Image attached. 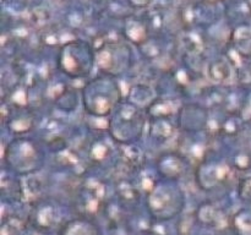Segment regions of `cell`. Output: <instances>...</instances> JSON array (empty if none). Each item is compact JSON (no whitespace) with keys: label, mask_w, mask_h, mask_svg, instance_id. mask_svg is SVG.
<instances>
[{"label":"cell","mask_w":251,"mask_h":235,"mask_svg":"<svg viewBox=\"0 0 251 235\" xmlns=\"http://www.w3.org/2000/svg\"><path fill=\"white\" fill-rule=\"evenodd\" d=\"M152 2V0H127V4L134 9H145Z\"/></svg>","instance_id":"obj_1"},{"label":"cell","mask_w":251,"mask_h":235,"mask_svg":"<svg viewBox=\"0 0 251 235\" xmlns=\"http://www.w3.org/2000/svg\"><path fill=\"white\" fill-rule=\"evenodd\" d=\"M248 2H249V5L251 6V0H248Z\"/></svg>","instance_id":"obj_2"}]
</instances>
